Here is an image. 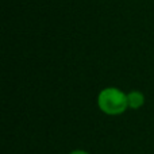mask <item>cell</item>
Returning a JSON list of instances; mask_svg holds the SVG:
<instances>
[{
  "label": "cell",
  "instance_id": "2",
  "mask_svg": "<svg viewBox=\"0 0 154 154\" xmlns=\"http://www.w3.org/2000/svg\"><path fill=\"white\" fill-rule=\"evenodd\" d=\"M127 103L128 107H131V108H139L143 104V95L141 92L134 91L130 95H127Z\"/></svg>",
  "mask_w": 154,
  "mask_h": 154
},
{
  "label": "cell",
  "instance_id": "3",
  "mask_svg": "<svg viewBox=\"0 0 154 154\" xmlns=\"http://www.w3.org/2000/svg\"><path fill=\"white\" fill-rule=\"evenodd\" d=\"M69 154H89V153L84 152V150H75V152H72V153H69Z\"/></svg>",
  "mask_w": 154,
  "mask_h": 154
},
{
  "label": "cell",
  "instance_id": "1",
  "mask_svg": "<svg viewBox=\"0 0 154 154\" xmlns=\"http://www.w3.org/2000/svg\"><path fill=\"white\" fill-rule=\"evenodd\" d=\"M97 103L101 111L108 115H119L128 107L127 95L116 88H107L101 91L97 97Z\"/></svg>",
  "mask_w": 154,
  "mask_h": 154
}]
</instances>
